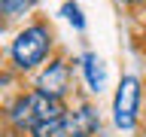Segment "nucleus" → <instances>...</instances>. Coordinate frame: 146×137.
Instances as JSON below:
<instances>
[{"instance_id": "obj_3", "label": "nucleus", "mask_w": 146, "mask_h": 137, "mask_svg": "<svg viewBox=\"0 0 146 137\" xmlns=\"http://www.w3.org/2000/svg\"><path fill=\"white\" fill-rule=\"evenodd\" d=\"M137 113H140V79L137 76H122L113 98V122L122 131H131L137 125Z\"/></svg>"}, {"instance_id": "obj_5", "label": "nucleus", "mask_w": 146, "mask_h": 137, "mask_svg": "<svg viewBox=\"0 0 146 137\" xmlns=\"http://www.w3.org/2000/svg\"><path fill=\"white\" fill-rule=\"evenodd\" d=\"M98 128H100V119L94 113V107H88V104L67 113V137H91Z\"/></svg>"}, {"instance_id": "obj_10", "label": "nucleus", "mask_w": 146, "mask_h": 137, "mask_svg": "<svg viewBox=\"0 0 146 137\" xmlns=\"http://www.w3.org/2000/svg\"><path fill=\"white\" fill-rule=\"evenodd\" d=\"M143 137H146V134H143Z\"/></svg>"}, {"instance_id": "obj_7", "label": "nucleus", "mask_w": 146, "mask_h": 137, "mask_svg": "<svg viewBox=\"0 0 146 137\" xmlns=\"http://www.w3.org/2000/svg\"><path fill=\"white\" fill-rule=\"evenodd\" d=\"M36 0H0V12H3V15H25L27 9L34 6Z\"/></svg>"}, {"instance_id": "obj_9", "label": "nucleus", "mask_w": 146, "mask_h": 137, "mask_svg": "<svg viewBox=\"0 0 146 137\" xmlns=\"http://www.w3.org/2000/svg\"><path fill=\"white\" fill-rule=\"evenodd\" d=\"M128 3H140V0H128Z\"/></svg>"}, {"instance_id": "obj_4", "label": "nucleus", "mask_w": 146, "mask_h": 137, "mask_svg": "<svg viewBox=\"0 0 146 137\" xmlns=\"http://www.w3.org/2000/svg\"><path fill=\"white\" fill-rule=\"evenodd\" d=\"M67 82H70L67 64H64V61H52L43 73H40L36 91H43V94H49V98H58V100H61V94L67 91Z\"/></svg>"}, {"instance_id": "obj_1", "label": "nucleus", "mask_w": 146, "mask_h": 137, "mask_svg": "<svg viewBox=\"0 0 146 137\" xmlns=\"http://www.w3.org/2000/svg\"><path fill=\"white\" fill-rule=\"evenodd\" d=\"M9 119L31 137H67V110L58 98H49L43 91L21 94L9 110Z\"/></svg>"}, {"instance_id": "obj_8", "label": "nucleus", "mask_w": 146, "mask_h": 137, "mask_svg": "<svg viewBox=\"0 0 146 137\" xmlns=\"http://www.w3.org/2000/svg\"><path fill=\"white\" fill-rule=\"evenodd\" d=\"M61 15L67 18L76 31H85V18H82V9L76 6V3H64V6H61Z\"/></svg>"}, {"instance_id": "obj_2", "label": "nucleus", "mask_w": 146, "mask_h": 137, "mask_svg": "<svg viewBox=\"0 0 146 137\" xmlns=\"http://www.w3.org/2000/svg\"><path fill=\"white\" fill-rule=\"evenodd\" d=\"M52 49V34L46 25H31L12 40V61L18 70H34L36 64L46 61V55Z\"/></svg>"}, {"instance_id": "obj_6", "label": "nucleus", "mask_w": 146, "mask_h": 137, "mask_svg": "<svg viewBox=\"0 0 146 137\" xmlns=\"http://www.w3.org/2000/svg\"><path fill=\"white\" fill-rule=\"evenodd\" d=\"M79 67H82V76H85V82H88V88L94 91V94H100V91H104V82H107L104 61H100L94 52H85L79 58Z\"/></svg>"}]
</instances>
